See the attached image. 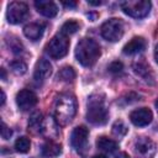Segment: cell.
<instances>
[{"instance_id": "6da1fadb", "label": "cell", "mask_w": 158, "mask_h": 158, "mask_svg": "<svg viewBox=\"0 0 158 158\" xmlns=\"http://www.w3.org/2000/svg\"><path fill=\"white\" fill-rule=\"evenodd\" d=\"M100 53V46L91 38H81L75 48V58L84 67L94 65Z\"/></svg>"}, {"instance_id": "7a4b0ae2", "label": "cell", "mask_w": 158, "mask_h": 158, "mask_svg": "<svg viewBox=\"0 0 158 158\" xmlns=\"http://www.w3.org/2000/svg\"><path fill=\"white\" fill-rule=\"evenodd\" d=\"M75 112H77V101L74 96L69 94H64L57 99L54 115H56V121L58 123L67 125L73 120Z\"/></svg>"}, {"instance_id": "3957f363", "label": "cell", "mask_w": 158, "mask_h": 158, "mask_svg": "<svg viewBox=\"0 0 158 158\" xmlns=\"http://www.w3.org/2000/svg\"><path fill=\"white\" fill-rule=\"evenodd\" d=\"M109 117L107 109L104 104V98L99 94H94L88 100L86 120L93 125H104Z\"/></svg>"}, {"instance_id": "277c9868", "label": "cell", "mask_w": 158, "mask_h": 158, "mask_svg": "<svg viewBox=\"0 0 158 158\" xmlns=\"http://www.w3.org/2000/svg\"><path fill=\"white\" fill-rule=\"evenodd\" d=\"M151 1L147 0H127L121 2L122 11L135 19L146 17L151 11Z\"/></svg>"}, {"instance_id": "5b68a950", "label": "cell", "mask_w": 158, "mask_h": 158, "mask_svg": "<svg viewBox=\"0 0 158 158\" xmlns=\"http://www.w3.org/2000/svg\"><path fill=\"white\" fill-rule=\"evenodd\" d=\"M69 49V41L63 33L56 35L46 46V52L53 59H60L67 56Z\"/></svg>"}, {"instance_id": "8992f818", "label": "cell", "mask_w": 158, "mask_h": 158, "mask_svg": "<svg viewBox=\"0 0 158 158\" xmlns=\"http://www.w3.org/2000/svg\"><path fill=\"white\" fill-rule=\"evenodd\" d=\"M101 36L110 42H116L123 36V22L120 19H109L101 25Z\"/></svg>"}, {"instance_id": "52a82bcc", "label": "cell", "mask_w": 158, "mask_h": 158, "mask_svg": "<svg viewBox=\"0 0 158 158\" xmlns=\"http://www.w3.org/2000/svg\"><path fill=\"white\" fill-rule=\"evenodd\" d=\"M28 17V6L22 1H12L7 6L6 19L10 23L16 25Z\"/></svg>"}, {"instance_id": "ba28073f", "label": "cell", "mask_w": 158, "mask_h": 158, "mask_svg": "<svg viewBox=\"0 0 158 158\" xmlns=\"http://www.w3.org/2000/svg\"><path fill=\"white\" fill-rule=\"evenodd\" d=\"M88 137L89 130L85 126H78L73 130L70 135V144L72 147L80 154H84L88 147Z\"/></svg>"}, {"instance_id": "9c48e42d", "label": "cell", "mask_w": 158, "mask_h": 158, "mask_svg": "<svg viewBox=\"0 0 158 158\" xmlns=\"http://www.w3.org/2000/svg\"><path fill=\"white\" fill-rule=\"evenodd\" d=\"M16 104L20 110L27 111L37 104V95L30 89H22L16 94Z\"/></svg>"}, {"instance_id": "30bf717a", "label": "cell", "mask_w": 158, "mask_h": 158, "mask_svg": "<svg viewBox=\"0 0 158 158\" xmlns=\"http://www.w3.org/2000/svg\"><path fill=\"white\" fill-rule=\"evenodd\" d=\"M153 118V115H152V111L147 107H141V109H137V110H133L131 114H130V120L131 122L135 125V126H138V127H143V126H147L148 123H151Z\"/></svg>"}, {"instance_id": "8fae6325", "label": "cell", "mask_w": 158, "mask_h": 158, "mask_svg": "<svg viewBox=\"0 0 158 158\" xmlns=\"http://www.w3.org/2000/svg\"><path fill=\"white\" fill-rule=\"evenodd\" d=\"M135 148L141 156H144L147 158H152L157 151L156 143L148 137H138L135 142Z\"/></svg>"}, {"instance_id": "7c38bea8", "label": "cell", "mask_w": 158, "mask_h": 158, "mask_svg": "<svg viewBox=\"0 0 158 158\" xmlns=\"http://www.w3.org/2000/svg\"><path fill=\"white\" fill-rule=\"evenodd\" d=\"M35 6H36L37 11L46 17H54L58 12L57 5L49 0H37L35 2Z\"/></svg>"}, {"instance_id": "4fadbf2b", "label": "cell", "mask_w": 158, "mask_h": 158, "mask_svg": "<svg viewBox=\"0 0 158 158\" xmlns=\"http://www.w3.org/2000/svg\"><path fill=\"white\" fill-rule=\"evenodd\" d=\"M51 73H52L51 63L47 59L41 58L36 63V67H35V73H33L35 79L36 80H44V79H47L51 75Z\"/></svg>"}, {"instance_id": "5bb4252c", "label": "cell", "mask_w": 158, "mask_h": 158, "mask_svg": "<svg viewBox=\"0 0 158 158\" xmlns=\"http://www.w3.org/2000/svg\"><path fill=\"white\" fill-rule=\"evenodd\" d=\"M146 40L143 37H133L130 42H127L123 48H122V52L125 54H136L138 52H142L144 48H146Z\"/></svg>"}, {"instance_id": "9a60e30c", "label": "cell", "mask_w": 158, "mask_h": 158, "mask_svg": "<svg viewBox=\"0 0 158 158\" xmlns=\"http://www.w3.org/2000/svg\"><path fill=\"white\" fill-rule=\"evenodd\" d=\"M44 31V25L43 23H37V22H32L25 26L23 28V33L27 38H30L31 41H37L42 37Z\"/></svg>"}, {"instance_id": "2e32d148", "label": "cell", "mask_w": 158, "mask_h": 158, "mask_svg": "<svg viewBox=\"0 0 158 158\" xmlns=\"http://www.w3.org/2000/svg\"><path fill=\"white\" fill-rule=\"evenodd\" d=\"M60 153H62V146L53 141H47L46 143H43L41 148V154L44 158H54L58 157Z\"/></svg>"}, {"instance_id": "e0dca14e", "label": "cell", "mask_w": 158, "mask_h": 158, "mask_svg": "<svg viewBox=\"0 0 158 158\" xmlns=\"http://www.w3.org/2000/svg\"><path fill=\"white\" fill-rule=\"evenodd\" d=\"M96 146H98L99 149H101L102 152H106V153H114L118 148L117 143L114 139H111V138H109L106 136L99 137L96 139Z\"/></svg>"}, {"instance_id": "ac0fdd59", "label": "cell", "mask_w": 158, "mask_h": 158, "mask_svg": "<svg viewBox=\"0 0 158 158\" xmlns=\"http://www.w3.org/2000/svg\"><path fill=\"white\" fill-rule=\"evenodd\" d=\"M133 70L136 74H138L141 78H143L147 83L149 81L151 84H153V74L151 72V68L144 63V62H137L133 64Z\"/></svg>"}, {"instance_id": "d6986e66", "label": "cell", "mask_w": 158, "mask_h": 158, "mask_svg": "<svg viewBox=\"0 0 158 158\" xmlns=\"http://www.w3.org/2000/svg\"><path fill=\"white\" fill-rule=\"evenodd\" d=\"M40 131L43 135L48 136V137H53V136H57L58 135V126L56 125V122L51 117H47L46 120L42 121V125H41Z\"/></svg>"}, {"instance_id": "ffe728a7", "label": "cell", "mask_w": 158, "mask_h": 158, "mask_svg": "<svg viewBox=\"0 0 158 158\" xmlns=\"http://www.w3.org/2000/svg\"><path fill=\"white\" fill-rule=\"evenodd\" d=\"M79 30V23L74 20H68L65 21L62 27H60V33H63L64 36H68V35H73L77 31Z\"/></svg>"}, {"instance_id": "44dd1931", "label": "cell", "mask_w": 158, "mask_h": 158, "mask_svg": "<svg viewBox=\"0 0 158 158\" xmlns=\"http://www.w3.org/2000/svg\"><path fill=\"white\" fill-rule=\"evenodd\" d=\"M15 148L20 153H27L31 148V142L27 137H19L15 141Z\"/></svg>"}, {"instance_id": "7402d4cb", "label": "cell", "mask_w": 158, "mask_h": 158, "mask_svg": "<svg viewBox=\"0 0 158 158\" xmlns=\"http://www.w3.org/2000/svg\"><path fill=\"white\" fill-rule=\"evenodd\" d=\"M58 79L63 81H72L75 78V72L72 67H64L58 72Z\"/></svg>"}, {"instance_id": "603a6c76", "label": "cell", "mask_w": 158, "mask_h": 158, "mask_svg": "<svg viewBox=\"0 0 158 158\" xmlns=\"http://www.w3.org/2000/svg\"><path fill=\"white\" fill-rule=\"evenodd\" d=\"M127 132V127L126 125L122 122V121H116L114 125H112V133L117 137H122L125 136Z\"/></svg>"}, {"instance_id": "cb8c5ba5", "label": "cell", "mask_w": 158, "mask_h": 158, "mask_svg": "<svg viewBox=\"0 0 158 158\" xmlns=\"http://www.w3.org/2000/svg\"><path fill=\"white\" fill-rule=\"evenodd\" d=\"M10 65H11L12 72L16 73V74H23V73H26V70H27V65H26L22 60H20V59L11 62Z\"/></svg>"}, {"instance_id": "d4e9b609", "label": "cell", "mask_w": 158, "mask_h": 158, "mask_svg": "<svg viewBox=\"0 0 158 158\" xmlns=\"http://www.w3.org/2000/svg\"><path fill=\"white\" fill-rule=\"evenodd\" d=\"M107 69H109V72L112 73V74H118V73L122 72V69H123V64H122L120 60H115V62L110 63V65H109Z\"/></svg>"}, {"instance_id": "484cf974", "label": "cell", "mask_w": 158, "mask_h": 158, "mask_svg": "<svg viewBox=\"0 0 158 158\" xmlns=\"http://www.w3.org/2000/svg\"><path fill=\"white\" fill-rule=\"evenodd\" d=\"M9 44H10V47H11V49H12L14 52H16V53H19V52L22 51V44H21V42H20L17 38L9 41Z\"/></svg>"}, {"instance_id": "4316f807", "label": "cell", "mask_w": 158, "mask_h": 158, "mask_svg": "<svg viewBox=\"0 0 158 158\" xmlns=\"http://www.w3.org/2000/svg\"><path fill=\"white\" fill-rule=\"evenodd\" d=\"M11 135H12L11 128H9L5 122H2V123H1V137H2L4 139H9V138L11 137Z\"/></svg>"}, {"instance_id": "83f0119b", "label": "cell", "mask_w": 158, "mask_h": 158, "mask_svg": "<svg viewBox=\"0 0 158 158\" xmlns=\"http://www.w3.org/2000/svg\"><path fill=\"white\" fill-rule=\"evenodd\" d=\"M62 4H63L65 7H75V6L78 5L77 1H69V2H68V1H63Z\"/></svg>"}, {"instance_id": "f1b7e54d", "label": "cell", "mask_w": 158, "mask_h": 158, "mask_svg": "<svg viewBox=\"0 0 158 158\" xmlns=\"http://www.w3.org/2000/svg\"><path fill=\"white\" fill-rule=\"evenodd\" d=\"M5 100H6L5 93H4V90H1V102H0V105H1V106H4V104H5Z\"/></svg>"}, {"instance_id": "f546056e", "label": "cell", "mask_w": 158, "mask_h": 158, "mask_svg": "<svg viewBox=\"0 0 158 158\" xmlns=\"http://www.w3.org/2000/svg\"><path fill=\"white\" fill-rule=\"evenodd\" d=\"M154 59H156V62L158 64V43H157V46L154 48Z\"/></svg>"}, {"instance_id": "4dcf8cb0", "label": "cell", "mask_w": 158, "mask_h": 158, "mask_svg": "<svg viewBox=\"0 0 158 158\" xmlns=\"http://www.w3.org/2000/svg\"><path fill=\"white\" fill-rule=\"evenodd\" d=\"M89 5H93V6H98V5H101L102 1H88Z\"/></svg>"}, {"instance_id": "1f68e13d", "label": "cell", "mask_w": 158, "mask_h": 158, "mask_svg": "<svg viewBox=\"0 0 158 158\" xmlns=\"http://www.w3.org/2000/svg\"><path fill=\"white\" fill-rule=\"evenodd\" d=\"M0 72H1V79H2V80H6V72H5V69L1 68Z\"/></svg>"}, {"instance_id": "d6a6232c", "label": "cell", "mask_w": 158, "mask_h": 158, "mask_svg": "<svg viewBox=\"0 0 158 158\" xmlns=\"http://www.w3.org/2000/svg\"><path fill=\"white\" fill-rule=\"evenodd\" d=\"M117 158H131V157H130V156H128L127 153H120Z\"/></svg>"}, {"instance_id": "836d02e7", "label": "cell", "mask_w": 158, "mask_h": 158, "mask_svg": "<svg viewBox=\"0 0 158 158\" xmlns=\"http://www.w3.org/2000/svg\"><path fill=\"white\" fill-rule=\"evenodd\" d=\"M93 158H106L105 156H101V154H99V156H94Z\"/></svg>"}, {"instance_id": "e575fe53", "label": "cell", "mask_w": 158, "mask_h": 158, "mask_svg": "<svg viewBox=\"0 0 158 158\" xmlns=\"http://www.w3.org/2000/svg\"><path fill=\"white\" fill-rule=\"evenodd\" d=\"M156 109H157V111H158V99L156 100Z\"/></svg>"}]
</instances>
